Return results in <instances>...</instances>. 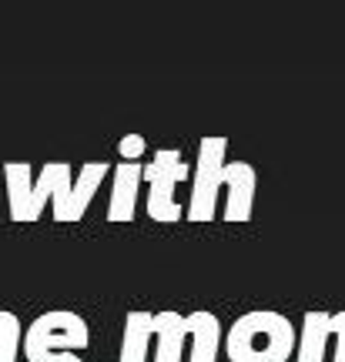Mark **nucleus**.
<instances>
[{
    "instance_id": "obj_5",
    "label": "nucleus",
    "mask_w": 345,
    "mask_h": 362,
    "mask_svg": "<svg viewBox=\"0 0 345 362\" xmlns=\"http://www.w3.org/2000/svg\"><path fill=\"white\" fill-rule=\"evenodd\" d=\"M141 178L148 181V215L154 221H181V205L175 202L178 181L188 178V165L175 148L154 151V161L144 165Z\"/></svg>"
},
{
    "instance_id": "obj_13",
    "label": "nucleus",
    "mask_w": 345,
    "mask_h": 362,
    "mask_svg": "<svg viewBox=\"0 0 345 362\" xmlns=\"http://www.w3.org/2000/svg\"><path fill=\"white\" fill-rule=\"evenodd\" d=\"M332 339H335L332 362H345V312H335L332 315Z\"/></svg>"
},
{
    "instance_id": "obj_7",
    "label": "nucleus",
    "mask_w": 345,
    "mask_h": 362,
    "mask_svg": "<svg viewBox=\"0 0 345 362\" xmlns=\"http://www.w3.org/2000/svg\"><path fill=\"white\" fill-rule=\"evenodd\" d=\"M141 161H117L115 168V188H111V208H107V221H134V208H138V188H141Z\"/></svg>"
},
{
    "instance_id": "obj_8",
    "label": "nucleus",
    "mask_w": 345,
    "mask_h": 362,
    "mask_svg": "<svg viewBox=\"0 0 345 362\" xmlns=\"http://www.w3.org/2000/svg\"><path fill=\"white\" fill-rule=\"evenodd\" d=\"M185 325H188V336H192L188 362H218V352H221V322H218L215 312L198 309L192 315H185Z\"/></svg>"
},
{
    "instance_id": "obj_4",
    "label": "nucleus",
    "mask_w": 345,
    "mask_h": 362,
    "mask_svg": "<svg viewBox=\"0 0 345 362\" xmlns=\"http://www.w3.org/2000/svg\"><path fill=\"white\" fill-rule=\"evenodd\" d=\"M225 155H228V138H201L198 141V165L192 181V202H188V221H211L218 208V192L225 188Z\"/></svg>"
},
{
    "instance_id": "obj_10",
    "label": "nucleus",
    "mask_w": 345,
    "mask_h": 362,
    "mask_svg": "<svg viewBox=\"0 0 345 362\" xmlns=\"http://www.w3.org/2000/svg\"><path fill=\"white\" fill-rule=\"evenodd\" d=\"M154 362H181V349H185V339H188V325L185 315L178 312H158L154 315Z\"/></svg>"
},
{
    "instance_id": "obj_1",
    "label": "nucleus",
    "mask_w": 345,
    "mask_h": 362,
    "mask_svg": "<svg viewBox=\"0 0 345 362\" xmlns=\"http://www.w3.org/2000/svg\"><path fill=\"white\" fill-rule=\"evenodd\" d=\"M111 171L107 161H88L77 181H71V165L67 161H47L37 181H30V165L27 161H7L4 178H7V205H11V221H37L47 198L54 202V218L81 221L88 215V205L94 192L101 188L104 175Z\"/></svg>"
},
{
    "instance_id": "obj_3",
    "label": "nucleus",
    "mask_w": 345,
    "mask_h": 362,
    "mask_svg": "<svg viewBox=\"0 0 345 362\" xmlns=\"http://www.w3.org/2000/svg\"><path fill=\"white\" fill-rule=\"evenodd\" d=\"M88 346V322L71 309L44 312L21 336V349H24L27 362H81V352Z\"/></svg>"
},
{
    "instance_id": "obj_2",
    "label": "nucleus",
    "mask_w": 345,
    "mask_h": 362,
    "mask_svg": "<svg viewBox=\"0 0 345 362\" xmlns=\"http://www.w3.org/2000/svg\"><path fill=\"white\" fill-rule=\"evenodd\" d=\"M295 336L288 315L271 309L245 312L221 339L228 362H288L295 356Z\"/></svg>"
},
{
    "instance_id": "obj_9",
    "label": "nucleus",
    "mask_w": 345,
    "mask_h": 362,
    "mask_svg": "<svg viewBox=\"0 0 345 362\" xmlns=\"http://www.w3.org/2000/svg\"><path fill=\"white\" fill-rule=\"evenodd\" d=\"M329 339H332V312H305L302 336L295 342V362H325Z\"/></svg>"
},
{
    "instance_id": "obj_6",
    "label": "nucleus",
    "mask_w": 345,
    "mask_h": 362,
    "mask_svg": "<svg viewBox=\"0 0 345 362\" xmlns=\"http://www.w3.org/2000/svg\"><path fill=\"white\" fill-rule=\"evenodd\" d=\"M225 188H228L225 218L228 221H252V205H255V188H258L255 168H252L248 161L225 165Z\"/></svg>"
},
{
    "instance_id": "obj_12",
    "label": "nucleus",
    "mask_w": 345,
    "mask_h": 362,
    "mask_svg": "<svg viewBox=\"0 0 345 362\" xmlns=\"http://www.w3.org/2000/svg\"><path fill=\"white\" fill-rule=\"evenodd\" d=\"M117 155H121V161H141V158L148 155L144 134H124V138L117 141Z\"/></svg>"
},
{
    "instance_id": "obj_11",
    "label": "nucleus",
    "mask_w": 345,
    "mask_h": 362,
    "mask_svg": "<svg viewBox=\"0 0 345 362\" xmlns=\"http://www.w3.org/2000/svg\"><path fill=\"white\" fill-rule=\"evenodd\" d=\"M154 336L151 312H128L124 315V342L117 362H148V339Z\"/></svg>"
}]
</instances>
